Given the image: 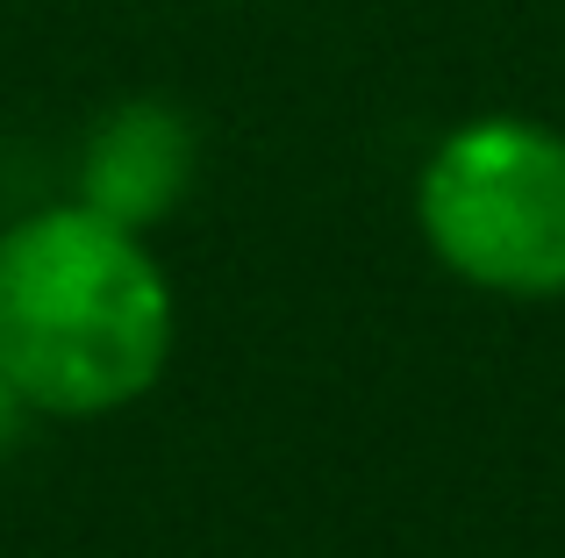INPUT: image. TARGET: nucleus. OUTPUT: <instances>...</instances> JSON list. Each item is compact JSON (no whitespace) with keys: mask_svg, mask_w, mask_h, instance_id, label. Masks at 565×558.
<instances>
[{"mask_svg":"<svg viewBox=\"0 0 565 558\" xmlns=\"http://www.w3.org/2000/svg\"><path fill=\"white\" fill-rule=\"evenodd\" d=\"M172 287L137 229L79 208H36L0 237V373L29 416H115L172 358Z\"/></svg>","mask_w":565,"mask_h":558,"instance_id":"1","label":"nucleus"},{"mask_svg":"<svg viewBox=\"0 0 565 558\" xmlns=\"http://www.w3.org/2000/svg\"><path fill=\"white\" fill-rule=\"evenodd\" d=\"M22 430H29V401L14 394V379L0 373V451H14V444H22Z\"/></svg>","mask_w":565,"mask_h":558,"instance_id":"4","label":"nucleus"},{"mask_svg":"<svg viewBox=\"0 0 565 558\" xmlns=\"http://www.w3.org/2000/svg\"><path fill=\"white\" fill-rule=\"evenodd\" d=\"M193 158H201V143L172 100H122L79 143V208L143 237L186 201Z\"/></svg>","mask_w":565,"mask_h":558,"instance_id":"3","label":"nucleus"},{"mask_svg":"<svg viewBox=\"0 0 565 558\" xmlns=\"http://www.w3.org/2000/svg\"><path fill=\"white\" fill-rule=\"evenodd\" d=\"M415 223L451 279L501 301L565 293V137L523 115H480L429 151Z\"/></svg>","mask_w":565,"mask_h":558,"instance_id":"2","label":"nucleus"}]
</instances>
